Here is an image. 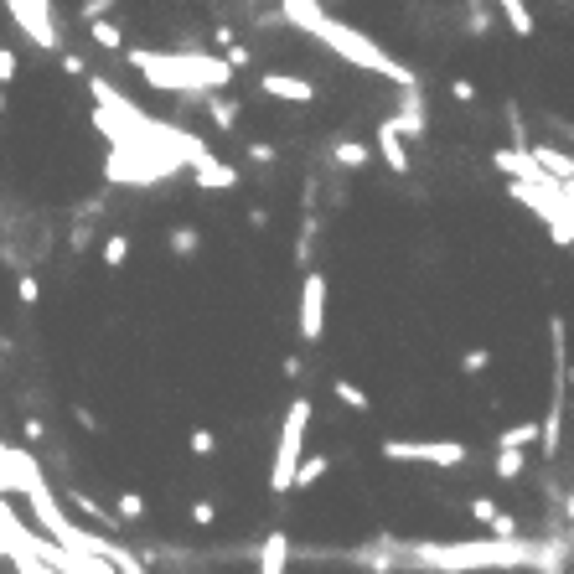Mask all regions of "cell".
<instances>
[{
    "label": "cell",
    "instance_id": "8fae6325",
    "mask_svg": "<svg viewBox=\"0 0 574 574\" xmlns=\"http://www.w3.org/2000/svg\"><path fill=\"white\" fill-rule=\"evenodd\" d=\"M378 156H383L388 166H394V176H409V150H404V135H399L394 125H388V119L378 125Z\"/></svg>",
    "mask_w": 574,
    "mask_h": 574
},
{
    "label": "cell",
    "instance_id": "4316f807",
    "mask_svg": "<svg viewBox=\"0 0 574 574\" xmlns=\"http://www.w3.org/2000/svg\"><path fill=\"white\" fill-rule=\"evenodd\" d=\"M21 73V57H16V47H0V83H11Z\"/></svg>",
    "mask_w": 574,
    "mask_h": 574
},
{
    "label": "cell",
    "instance_id": "d4e9b609",
    "mask_svg": "<svg viewBox=\"0 0 574 574\" xmlns=\"http://www.w3.org/2000/svg\"><path fill=\"white\" fill-rule=\"evenodd\" d=\"M197 244H202L197 228H176V233H171V249H176V254H197Z\"/></svg>",
    "mask_w": 574,
    "mask_h": 574
},
{
    "label": "cell",
    "instance_id": "ba28073f",
    "mask_svg": "<svg viewBox=\"0 0 574 574\" xmlns=\"http://www.w3.org/2000/svg\"><path fill=\"white\" fill-rule=\"evenodd\" d=\"M187 166H192V181H197L202 192H233L238 187V171L228 161H218V156H207V150H197Z\"/></svg>",
    "mask_w": 574,
    "mask_h": 574
},
{
    "label": "cell",
    "instance_id": "4fadbf2b",
    "mask_svg": "<svg viewBox=\"0 0 574 574\" xmlns=\"http://www.w3.org/2000/svg\"><path fill=\"white\" fill-rule=\"evenodd\" d=\"M88 37H94V47H104V52H125V32H119L109 16H88Z\"/></svg>",
    "mask_w": 574,
    "mask_h": 574
},
{
    "label": "cell",
    "instance_id": "8992f818",
    "mask_svg": "<svg viewBox=\"0 0 574 574\" xmlns=\"http://www.w3.org/2000/svg\"><path fill=\"white\" fill-rule=\"evenodd\" d=\"M11 21L26 42H37L42 52H57V21H52V0H6Z\"/></svg>",
    "mask_w": 574,
    "mask_h": 574
},
{
    "label": "cell",
    "instance_id": "d6986e66",
    "mask_svg": "<svg viewBox=\"0 0 574 574\" xmlns=\"http://www.w3.org/2000/svg\"><path fill=\"white\" fill-rule=\"evenodd\" d=\"M523 466H528V461H523V450H518V445H502V456H497V476H502V481H518V476H523Z\"/></svg>",
    "mask_w": 574,
    "mask_h": 574
},
{
    "label": "cell",
    "instance_id": "9c48e42d",
    "mask_svg": "<svg viewBox=\"0 0 574 574\" xmlns=\"http://www.w3.org/2000/svg\"><path fill=\"white\" fill-rule=\"evenodd\" d=\"M388 125H394L404 140H419V135H425V94H419V83H404L399 114H388Z\"/></svg>",
    "mask_w": 574,
    "mask_h": 574
},
{
    "label": "cell",
    "instance_id": "3957f363",
    "mask_svg": "<svg viewBox=\"0 0 574 574\" xmlns=\"http://www.w3.org/2000/svg\"><path fill=\"white\" fill-rule=\"evenodd\" d=\"M409 564L461 574V569H528L543 564V543H518V538H487V543H425L414 549Z\"/></svg>",
    "mask_w": 574,
    "mask_h": 574
},
{
    "label": "cell",
    "instance_id": "e0dca14e",
    "mask_svg": "<svg viewBox=\"0 0 574 574\" xmlns=\"http://www.w3.org/2000/svg\"><path fill=\"white\" fill-rule=\"evenodd\" d=\"M331 394H337V399H342L347 409H362V414H368V409H373V399H368V394H362V388H357V383H347V378H337V383H331Z\"/></svg>",
    "mask_w": 574,
    "mask_h": 574
},
{
    "label": "cell",
    "instance_id": "5bb4252c",
    "mask_svg": "<svg viewBox=\"0 0 574 574\" xmlns=\"http://www.w3.org/2000/svg\"><path fill=\"white\" fill-rule=\"evenodd\" d=\"M497 11H502V21H507L518 37H533V11H528V0H497Z\"/></svg>",
    "mask_w": 574,
    "mask_h": 574
},
{
    "label": "cell",
    "instance_id": "7c38bea8",
    "mask_svg": "<svg viewBox=\"0 0 574 574\" xmlns=\"http://www.w3.org/2000/svg\"><path fill=\"white\" fill-rule=\"evenodd\" d=\"M285 559H290V538L285 533H269L264 549H259V574H285Z\"/></svg>",
    "mask_w": 574,
    "mask_h": 574
},
{
    "label": "cell",
    "instance_id": "484cf974",
    "mask_svg": "<svg viewBox=\"0 0 574 574\" xmlns=\"http://www.w3.org/2000/svg\"><path fill=\"white\" fill-rule=\"evenodd\" d=\"M450 99H456V104H476V99H481V88H476L471 78H456V83H450Z\"/></svg>",
    "mask_w": 574,
    "mask_h": 574
},
{
    "label": "cell",
    "instance_id": "f546056e",
    "mask_svg": "<svg viewBox=\"0 0 574 574\" xmlns=\"http://www.w3.org/2000/svg\"><path fill=\"white\" fill-rule=\"evenodd\" d=\"M471 518H476V523H492V518H497V502H492V497H476V502H471Z\"/></svg>",
    "mask_w": 574,
    "mask_h": 574
},
{
    "label": "cell",
    "instance_id": "ffe728a7",
    "mask_svg": "<svg viewBox=\"0 0 574 574\" xmlns=\"http://www.w3.org/2000/svg\"><path fill=\"white\" fill-rule=\"evenodd\" d=\"M331 156H337V166H368V145H357V140H337V150H331Z\"/></svg>",
    "mask_w": 574,
    "mask_h": 574
},
{
    "label": "cell",
    "instance_id": "cb8c5ba5",
    "mask_svg": "<svg viewBox=\"0 0 574 574\" xmlns=\"http://www.w3.org/2000/svg\"><path fill=\"white\" fill-rule=\"evenodd\" d=\"M487 528H492V538H518V518H512V512H502V507H497V518H492Z\"/></svg>",
    "mask_w": 574,
    "mask_h": 574
},
{
    "label": "cell",
    "instance_id": "4dcf8cb0",
    "mask_svg": "<svg viewBox=\"0 0 574 574\" xmlns=\"http://www.w3.org/2000/svg\"><path fill=\"white\" fill-rule=\"evenodd\" d=\"M213 430H192V450H197V456H213Z\"/></svg>",
    "mask_w": 574,
    "mask_h": 574
},
{
    "label": "cell",
    "instance_id": "7402d4cb",
    "mask_svg": "<svg viewBox=\"0 0 574 574\" xmlns=\"http://www.w3.org/2000/svg\"><path fill=\"white\" fill-rule=\"evenodd\" d=\"M114 518H119V523H140V518H145V497L125 492V497L114 502Z\"/></svg>",
    "mask_w": 574,
    "mask_h": 574
},
{
    "label": "cell",
    "instance_id": "83f0119b",
    "mask_svg": "<svg viewBox=\"0 0 574 574\" xmlns=\"http://www.w3.org/2000/svg\"><path fill=\"white\" fill-rule=\"evenodd\" d=\"M16 295H21V306H37V300H42V285H37L32 275H21V285H16Z\"/></svg>",
    "mask_w": 574,
    "mask_h": 574
},
{
    "label": "cell",
    "instance_id": "6da1fadb",
    "mask_svg": "<svg viewBox=\"0 0 574 574\" xmlns=\"http://www.w3.org/2000/svg\"><path fill=\"white\" fill-rule=\"evenodd\" d=\"M280 21L285 26H300L306 37H316V42H326L331 52L342 57V63H352V68H362V73H378V78H388V83H419L399 57H388L373 37H362L357 26H342L337 16H326L321 11V0H280Z\"/></svg>",
    "mask_w": 574,
    "mask_h": 574
},
{
    "label": "cell",
    "instance_id": "9a60e30c",
    "mask_svg": "<svg viewBox=\"0 0 574 574\" xmlns=\"http://www.w3.org/2000/svg\"><path fill=\"white\" fill-rule=\"evenodd\" d=\"M331 471V456H311V461H295V476H290V492L300 487V492H306V487H316V481Z\"/></svg>",
    "mask_w": 574,
    "mask_h": 574
},
{
    "label": "cell",
    "instance_id": "e575fe53",
    "mask_svg": "<svg viewBox=\"0 0 574 574\" xmlns=\"http://www.w3.org/2000/svg\"><path fill=\"white\" fill-rule=\"evenodd\" d=\"M0 414H6V409H0Z\"/></svg>",
    "mask_w": 574,
    "mask_h": 574
},
{
    "label": "cell",
    "instance_id": "52a82bcc",
    "mask_svg": "<svg viewBox=\"0 0 574 574\" xmlns=\"http://www.w3.org/2000/svg\"><path fill=\"white\" fill-rule=\"evenodd\" d=\"M326 331V275L311 269L306 285H300V342H321Z\"/></svg>",
    "mask_w": 574,
    "mask_h": 574
},
{
    "label": "cell",
    "instance_id": "1f68e13d",
    "mask_svg": "<svg viewBox=\"0 0 574 574\" xmlns=\"http://www.w3.org/2000/svg\"><path fill=\"white\" fill-rule=\"evenodd\" d=\"M213 518H218V507H213V502H192V523H202V528H207Z\"/></svg>",
    "mask_w": 574,
    "mask_h": 574
},
{
    "label": "cell",
    "instance_id": "d6a6232c",
    "mask_svg": "<svg viewBox=\"0 0 574 574\" xmlns=\"http://www.w3.org/2000/svg\"><path fill=\"white\" fill-rule=\"evenodd\" d=\"M249 161L269 166V161H275V145H259V140H254V145H249Z\"/></svg>",
    "mask_w": 574,
    "mask_h": 574
},
{
    "label": "cell",
    "instance_id": "2e32d148",
    "mask_svg": "<svg viewBox=\"0 0 574 574\" xmlns=\"http://www.w3.org/2000/svg\"><path fill=\"white\" fill-rule=\"evenodd\" d=\"M73 507L83 512V518H88V523H99V528H114V523H119V518H114V512H109V507H99L94 497H83V492H73Z\"/></svg>",
    "mask_w": 574,
    "mask_h": 574
},
{
    "label": "cell",
    "instance_id": "7a4b0ae2",
    "mask_svg": "<svg viewBox=\"0 0 574 574\" xmlns=\"http://www.w3.org/2000/svg\"><path fill=\"white\" fill-rule=\"evenodd\" d=\"M130 68L161 94H213L233 83V68L218 52H125Z\"/></svg>",
    "mask_w": 574,
    "mask_h": 574
},
{
    "label": "cell",
    "instance_id": "603a6c76",
    "mask_svg": "<svg viewBox=\"0 0 574 574\" xmlns=\"http://www.w3.org/2000/svg\"><path fill=\"white\" fill-rule=\"evenodd\" d=\"M528 440H538V425H512V430L497 435V445H518V450H523Z\"/></svg>",
    "mask_w": 574,
    "mask_h": 574
},
{
    "label": "cell",
    "instance_id": "277c9868",
    "mask_svg": "<svg viewBox=\"0 0 574 574\" xmlns=\"http://www.w3.org/2000/svg\"><path fill=\"white\" fill-rule=\"evenodd\" d=\"M306 430H311V399H290L285 425H280V440H275V466H269V492H275V497L290 492L295 461L306 456Z\"/></svg>",
    "mask_w": 574,
    "mask_h": 574
},
{
    "label": "cell",
    "instance_id": "ac0fdd59",
    "mask_svg": "<svg viewBox=\"0 0 574 574\" xmlns=\"http://www.w3.org/2000/svg\"><path fill=\"white\" fill-rule=\"evenodd\" d=\"M130 259V233H109L104 238V269H119Z\"/></svg>",
    "mask_w": 574,
    "mask_h": 574
},
{
    "label": "cell",
    "instance_id": "5b68a950",
    "mask_svg": "<svg viewBox=\"0 0 574 574\" xmlns=\"http://www.w3.org/2000/svg\"><path fill=\"white\" fill-rule=\"evenodd\" d=\"M383 461H419V466H461L466 445L461 440H383Z\"/></svg>",
    "mask_w": 574,
    "mask_h": 574
},
{
    "label": "cell",
    "instance_id": "836d02e7",
    "mask_svg": "<svg viewBox=\"0 0 574 574\" xmlns=\"http://www.w3.org/2000/svg\"><path fill=\"white\" fill-rule=\"evenodd\" d=\"M109 6H114V0H83V21H88V16H104Z\"/></svg>",
    "mask_w": 574,
    "mask_h": 574
},
{
    "label": "cell",
    "instance_id": "44dd1931",
    "mask_svg": "<svg viewBox=\"0 0 574 574\" xmlns=\"http://www.w3.org/2000/svg\"><path fill=\"white\" fill-rule=\"evenodd\" d=\"M207 114H213L218 130H233V125H238V104H233V99H207Z\"/></svg>",
    "mask_w": 574,
    "mask_h": 574
},
{
    "label": "cell",
    "instance_id": "30bf717a",
    "mask_svg": "<svg viewBox=\"0 0 574 574\" xmlns=\"http://www.w3.org/2000/svg\"><path fill=\"white\" fill-rule=\"evenodd\" d=\"M259 94L280 99V104H311L316 88H311V78H295V73H264L259 78Z\"/></svg>",
    "mask_w": 574,
    "mask_h": 574
},
{
    "label": "cell",
    "instance_id": "f1b7e54d",
    "mask_svg": "<svg viewBox=\"0 0 574 574\" xmlns=\"http://www.w3.org/2000/svg\"><path fill=\"white\" fill-rule=\"evenodd\" d=\"M487 362H492V352H487V347H476V352H466V357H461V373H481Z\"/></svg>",
    "mask_w": 574,
    "mask_h": 574
}]
</instances>
